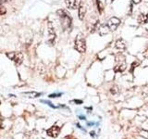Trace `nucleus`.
I'll use <instances>...</instances> for the list:
<instances>
[{
  "label": "nucleus",
  "mask_w": 148,
  "mask_h": 139,
  "mask_svg": "<svg viewBox=\"0 0 148 139\" xmlns=\"http://www.w3.org/2000/svg\"><path fill=\"white\" fill-rule=\"evenodd\" d=\"M77 127H78L79 129H81V130H82V131H83V132H85V129H83V128H82V127L81 126V125H80V124H79V123H77Z\"/></svg>",
  "instance_id": "aec40b11"
},
{
  "label": "nucleus",
  "mask_w": 148,
  "mask_h": 139,
  "mask_svg": "<svg viewBox=\"0 0 148 139\" xmlns=\"http://www.w3.org/2000/svg\"><path fill=\"white\" fill-rule=\"evenodd\" d=\"M118 92V90H117V87H112V88H111V93H112V94H116V93H117Z\"/></svg>",
  "instance_id": "a211bd4d"
},
{
  "label": "nucleus",
  "mask_w": 148,
  "mask_h": 139,
  "mask_svg": "<svg viewBox=\"0 0 148 139\" xmlns=\"http://www.w3.org/2000/svg\"><path fill=\"white\" fill-rule=\"evenodd\" d=\"M132 2L134 3V4H139L141 2V0H132Z\"/></svg>",
  "instance_id": "4be33fe9"
},
{
  "label": "nucleus",
  "mask_w": 148,
  "mask_h": 139,
  "mask_svg": "<svg viewBox=\"0 0 148 139\" xmlns=\"http://www.w3.org/2000/svg\"><path fill=\"white\" fill-rule=\"evenodd\" d=\"M62 96V93H58V94H51L49 95L50 98H56V97H59Z\"/></svg>",
  "instance_id": "dca6fc26"
},
{
  "label": "nucleus",
  "mask_w": 148,
  "mask_h": 139,
  "mask_svg": "<svg viewBox=\"0 0 148 139\" xmlns=\"http://www.w3.org/2000/svg\"><path fill=\"white\" fill-rule=\"evenodd\" d=\"M143 56H145V58H148V51H146V52L143 53Z\"/></svg>",
  "instance_id": "5701e85b"
},
{
  "label": "nucleus",
  "mask_w": 148,
  "mask_h": 139,
  "mask_svg": "<svg viewBox=\"0 0 148 139\" xmlns=\"http://www.w3.org/2000/svg\"><path fill=\"white\" fill-rule=\"evenodd\" d=\"M48 32H49L48 44H50V45H53L55 43V39H56V34H55L54 28H53V25L51 22H48Z\"/></svg>",
  "instance_id": "423d86ee"
},
{
  "label": "nucleus",
  "mask_w": 148,
  "mask_h": 139,
  "mask_svg": "<svg viewBox=\"0 0 148 139\" xmlns=\"http://www.w3.org/2000/svg\"><path fill=\"white\" fill-rule=\"evenodd\" d=\"M96 5H97V8H98L99 13L103 12V10H104V6H103V4L101 3L100 0H96Z\"/></svg>",
  "instance_id": "4468645a"
},
{
  "label": "nucleus",
  "mask_w": 148,
  "mask_h": 139,
  "mask_svg": "<svg viewBox=\"0 0 148 139\" xmlns=\"http://www.w3.org/2000/svg\"><path fill=\"white\" fill-rule=\"evenodd\" d=\"M119 24H120L119 19H118L117 17H113V18H111L109 20L108 25L109 27L110 31H115V30H117V28L119 27Z\"/></svg>",
  "instance_id": "39448f33"
},
{
  "label": "nucleus",
  "mask_w": 148,
  "mask_h": 139,
  "mask_svg": "<svg viewBox=\"0 0 148 139\" xmlns=\"http://www.w3.org/2000/svg\"><path fill=\"white\" fill-rule=\"evenodd\" d=\"M6 12H7L6 8H5L4 7H0V15H4Z\"/></svg>",
  "instance_id": "f3484780"
},
{
  "label": "nucleus",
  "mask_w": 148,
  "mask_h": 139,
  "mask_svg": "<svg viewBox=\"0 0 148 139\" xmlns=\"http://www.w3.org/2000/svg\"><path fill=\"white\" fill-rule=\"evenodd\" d=\"M97 30H98V32H99V34L101 36H103L105 34H108V32H109V31H110V29H109V27H108V24H102V25H100Z\"/></svg>",
  "instance_id": "6e6552de"
},
{
  "label": "nucleus",
  "mask_w": 148,
  "mask_h": 139,
  "mask_svg": "<svg viewBox=\"0 0 148 139\" xmlns=\"http://www.w3.org/2000/svg\"><path fill=\"white\" fill-rule=\"evenodd\" d=\"M41 102L42 103H45V104H47L49 107H51V108H53V109H57L58 107H56V106H54L51 102H49V101H46V100H41Z\"/></svg>",
  "instance_id": "2eb2a0df"
},
{
  "label": "nucleus",
  "mask_w": 148,
  "mask_h": 139,
  "mask_svg": "<svg viewBox=\"0 0 148 139\" xmlns=\"http://www.w3.org/2000/svg\"><path fill=\"white\" fill-rule=\"evenodd\" d=\"M79 118H80L81 120H85V116H79Z\"/></svg>",
  "instance_id": "b1692460"
},
{
  "label": "nucleus",
  "mask_w": 148,
  "mask_h": 139,
  "mask_svg": "<svg viewBox=\"0 0 148 139\" xmlns=\"http://www.w3.org/2000/svg\"><path fill=\"white\" fill-rule=\"evenodd\" d=\"M138 22L140 24H145L148 22V16L146 14H140L138 17Z\"/></svg>",
  "instance_id": "9b49d317"
},
{
  "label": "nucleus",
  "mask_w": 148,
  "mask_h": 139,
  "mask_svg": "<svg viewBox=\"0 0 148 139\" xmlns=\"http://www.w3.org/2000/svg\"><path fill=\"white\" fill-rule=\"evenodd\" d=\"M7 57L15 63L17 66H20V65L23 62V54L21 52H18V51H16V52H8L6 54Z\"/></svg>",
  "instance_id": "7ed1b4c3"
},
{
  "label": "nucleus",
  "mask_w": 148,
  "mask_h": 139,
  "mask_svg": "<svg viewBox=\"0 0 148 139\" xmlns=\"http://www.w3.org/2000/svg\"><path fill=\"white\" fill-rule=\"evenodd\" d=\"M125 70H126V63H125L124 60H121V61H120L117 66L115 67L114 71L116 72H122L125 71Z\"/></svg>",
  "instance_id": "1a4fd4ad"
},
{
  "label": "nucleus",
  "mask_w": 148,
  "mask_h": 139,
  "mask_svg": "<svg viewBox=\"0 0 148 139\" xmlns=\"http://www.w3.org/2000/svg\"><path fill=\"white\" fill-rule=\"evenodd\" d=\"M58 16L60 19L61 25L64 30H68L71 26V18L69 16V14L64 10V9H58L57 11Z\"/></svg>",
  "instance_id": "f257e3e1"
},
{
  "label": "nucleus",
  "mask_w": 148,
  "mask_h": 139,
  "mask_svg": "<svg viewBox=\"0 0 148 139\" xmlns=\"http://www.w3.org/2000/svg\"><path fill=\"white\" fill-rule=\"evenodd\" d=\"M75 49L80 53H84L86 51V42L82 34H79L75 39Z\"/></svg>",
  "instance_id": "f03ea898"
},
{
  "label": "nucleus",
  "mask_w": 148,
  "mask_h": 139,
  "mask_svg": "<svg viewBox=\"0 0 148 139\" xmlns=\"http://www.w3.org/2000/svg\"><path fill=\"white\" fill-rule=\"evenodd\" d=\"M8 1H10V0H0V4H4V3H7Z\"/></svg>",
  "instance_id": "412c9836"
},
{
  "label": "nucleus",
  "mask_w": 148,
  "mask_h": 139,
  "mask_svg": "<svg viewBox=\"0 0 148 139\" xmlns=\"http://www.w3.org/2000/svg\"><path fill=\"white\" fill-rule=\"evenodd\" d=\"M79 18H80V20H83L85 17V14H86V8L84 6H81L79 8Z\"/></svg>",
  "instance_id": "f8f14e48"
},
{
  "label": "nucleus",
  "mask_w": 148,
  "mask_h": 139,
  "mask_svg": "<svg viewBox=\"0 0 148 139\" xmlns=\"http://www.w3.org/2000/svg\"><path fill=\"white\" fill-rule=\"evenodd\" d=\"M66 5L69 8L76 9L81 7V0H66Z\"/></svg>",
  "instance_id": "0eeeda50"
},
{
  "label": "nucleus",
  "mask_w": 148,
  "mask_h": 139,
  "mask_svg": "<svg viewBox=\"0 0 148 139\" xmlns=\"http://www.w3.org/2000/svg\"><path fill=\"white\" fill-rule=\"evenodd\" d=\"M23 95L28 96V97H31V98H35V97L40 96L42 94L37 92H26V93H23Z\"/></svg>",
  "instance_id": "ddd939ff"
},
{
  "label": "nucleus",
  "mask_w": 148,
  "mask_h": 139,
  "mask_svg": "<svg viewBox=\"0 0 148 139\" xmlns=\"http://www.w3.org/2000/svg\"><path fill=\"white\" fill-rule=\"evenodd\" d=\"M59 133H60V127L58 126V125H54V126L50 127L47 131H46L47 136H49L50 137H53V138L58 137Z\"/></svg>",
  "instance_id": "20e7f679"
},
{
  "label": "nucleus",
  "mask_w": 148,
  "mask_h": 139,
  "mask_svg": "<svg viewBox=\"0 0 148 139\" xmlns=\"http://www.w3.org/2000/svg\"><path fill=\"white\" fill-rule=\"evenodd\" d=\"M126 42H125L123 39H119L117 42H116V47H117L118 49L119 50H124V49H126Z\"/></svg>",
  "instance_id": "9d476101"
},
{
  "label": "nucleus",
  "mask_w": 148,
  "mask_h": 139,
  "mask_svg": "<svg viewBox=\"0 0 148 139\" xmlns=\"http://www.w3.org/2000/svg\"><path fill=\"white\" fill-rule=\"evenodd\" d=\"M95 132H91V133H90V136H92V137H94V136H95Z\"/></svg>",
  "instance_id": "393cba45"
},
{
  "label": "nucleus",
  "mask_w": 148,
  "mask_h": 139,
  "mask_svg": "<svg viewBox=\"0 0 148 139\" xmlns=\"http://www.w3.org/2000/svg\"><path fill=\"white\" fill-rule=\"evenodd\" d=\"M72 102H74V103H77V104H82V100H78V99H75V100H73Z\"/></svg>",
  "instance_id": "6ab92c4d"
}]
</instances>
